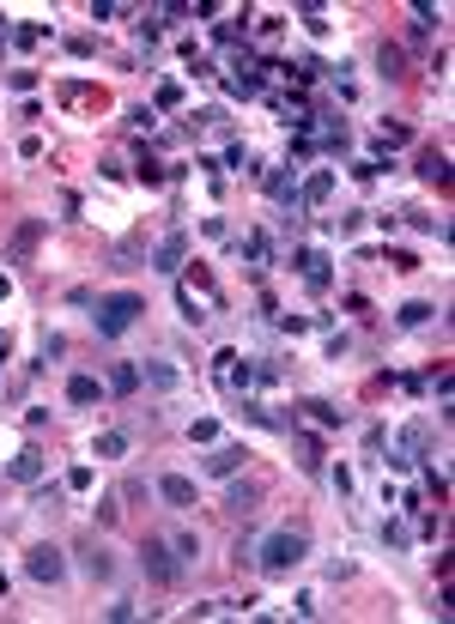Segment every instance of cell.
Masks as SVG:
<instances>
[{
	"label": "cell",
	"instance_id": "6da1fadb",
	"mask_svg": "<svg viewBox=\"0 0 455 624\" xmlns=\"http://www.w3.org/2000/svg\"><path fill=\"white\" fill-rule=\"evenodd\" d=\"M304 557H310V533H304V527H280V533H267V540L255 546V564H261L267 576H291Z\"/></svg>",
	"mask_w": 455,
	"mask_h": 624
},
{
	"label": "cell",
	"instance_id": "7a4b0ae2",
	"mask_svg": "<svg viewBox=\"0 0 455 624\" xmlns=\"http://www.w3.org/2000/svg\"><path fill=\"white\" fill-rule=\"evenodd\" d=\"M140 315H146L140 291H109V297H98V315H92V321H98V340H122Z\"/></svg>",
	"mask_w": 455,
	"mask_h": 624
},
{
	"label": "cell",
	"instance_id": "3957f363",
	"mask_svg": "<svg viewBox=\"0 0 455 624\" xmlns=\"http://www.w3.org/2000/svg\"><path fill=\"white\" fill-rule=\"evenodd\" d=\"M140 570H146V582H158V588L182 582V557H176L171 540H140Z\"/></svg>",
	"mask_w": 455,
	"mask_h": 624
},
{
	"label": "cell",
	"instance_id": "277c9868",
	"mask_svg": "<svg viewBox=\"0 0 455 624\" xmlns=\"http://www.w3.org/2000/svg\"><path fill=\"white\" fill-rule=\"evenodd\" d=\"M25 576L55 588V582L68 576V552H61V546H49V540H43V546H31V552H25Z\"/></svg>",
	"mask_w": 455,
	"mask_h": 624
},
{
	"label": "cell",
	"instance_id": "5b68a950",
	"mask_svg": "<svg viewBox=\"0 0 455 624\" xmlns=\"http://www.w3.org/2000/svg\"><path fill=\"white\" fill-rule=\"evenodd\" d=\"M182 261H188V237H182V231H171L164 243L152 249V267H158V273H182Z\"/></svg>",
	"mask_w": 455,
	"mask_h": 624
},
{
	"label": "cell",
	"instance_id": "8992f818",
	"mask_svg": "<svg viewBox=\"0 0 455 624\" xmlns=\"http://www.w3.org/2000/svg\"><path fill=\"white\" fill-rule=\"evenodd\" d=\"M243 461H249L243 443H225V449L207 454V473H212V479H231V473H243Z\"/></svg>",
	"mask_w": 455,
	"mask_h": 624
},
{
	"label": "cell",
	"instance_id": "52a82bcc",
	"mask_svg": "<svg viewBox=\"0 0 455 624\" xmlns=\"http://www.w3.org/2000/svg\"><path fill=\"white\" fill-rule=\"evenodd\" d=\"M419 182H431V188H450V152L425 146V152H419Z\"/></svg>",
	"mask_w": 455,
	"mask_h": 624
},
{
	"label": "cell",
	"instance_id": "ba28073f",
	"mask_svg": "<svg viewBox=\"0 0 455 624\" xmlns=\"http://www.w3.org/2000/svg\"><path fill=\"white\" fill-rule=\"evenodd\" d=\"M212 364H219V382H225V388H249V382H255V364H243L237 351H219Z\"/></svg>",
	"mask_w": 455,
	"mask_h": 624
},
{
	"label": "cell",
	"instance_id": "9c48e42d",
	"mask_svg": "<svg viewBox=\"0 0 455 624\" xmlns=\"http://www.w3.org/2000/svg\"><path fill=\"white\" fill-rule=\"evenodd\" d=\"M6 479H19V486H36V479H43V454H36V449H19L12 461H6Z\"/></svg>",
	"mask_w": 455,
	"mask_h": 624
},
{
	"label": "cell",
	"instance_id": "30bf717a",
	"mask_svg": "<svg viewBox=\"0 0 455 624\" xmlns=\"http://www.w3.org/2000/svg\"><path fill=\"white\" fill-rule=\"evenodd\" d=\"M79 570H85L92 582H109V576H116V557H109L104 546H79Z\"/></svg>",
	"mask_w": 455,
	"mask_h": 624
},
{
	"label": "cell",
	"instance_id": "8fae6325",
	"mask_svg": "<svg viewBox=\"0 0 455 624\" xmlns=\"http://www.w3.org/2000/svg\"><path fill=\"white\" fill-rule=\"evenodd\" d=\"M255 509H261V486H231V497H225V516L249 521Z\"/></svg>",
	"mask_w": 455,
	"mask_h": 624
},
{
	"label": "cell",
	"instance_id": "7c38bea8",
	"mask_svg": "<svg viewBox=\"0 0 455 624\" xmlns=\"http://www.w3.org/2000/svg\"><path fill=\"white\" fill-rule=\"evenodd\" d=\"M328 267H334V261H328V255H322V249H298V273L310 279L315 291H322V285H328Z\"/></svg>",
	"mask_w": 455,
	"mask_h": 624
},
{
	"label": "cell",
	"instance_id": "4fadbf2b",
	"mask_svg": "<svg viewBox=\"0 0 455 624\" xmlns=\"http://www.w3.org/2000/svg\"><path fill=\"white\" fill-rule=\"evenodd\" d=\"M158 497H164V503H176V509H188V503H195V479L164 473V479H158Z\"/></svg>",
	"mask_w": 455,
	"mask_h": 624
},
{
	"label": "cell",
	"instance_id": "5bb4252c",
	"mask_svg": "<svg viewBox=\"0 0 455 624\" xmlns=\"http://www.w3.org/2000/svg\"><path fill=\"white\" fill-rule=\"evenodd\" d=\"M231 91H237V98H261V67H255L249 55L231 67Z\"/></svg>",
	"mask_w": 455,
	"mask_h": 624
},
{
	"label": "cell",
	"instance_id": "9a60e30c",
	"mask_svg": "<svg viewBox=\"0 0 455 624\" xmlns=\"http://www.w3.org/2000/svg\"><path fill=\"white\" fill-rule=\"evenodd\" d=\"M43 231H49V218H25V225H19V237H12V261H25V255L43 243Z\"/></svg>",
	"mask_w": 455,
	"mask_h": 624
},
{
	"label": "cell",
	"instance_id": "2e32d148",
	"mask_svg": "<svg viewBox=\"0 0 455 624\" xmlns=\"http://www.w3.org/2000/svg\"><path fill=\"white\" fill-rule=\"evenodd\" d=\"M334 194V170H315L310 182H304V194H298V207H322Z\"/></svg>",
	"mask_w": 455,
	"mask_h": 624
},
{
	"label": "cell",
	"instance_id": "e0dca14e",
	"mask_svg": "<svg viewBox=\"0 0 455 624\" xmlns=\"http://www.w3.org/2000/svg\"><path fill=\"white\" fill-rule=\"evenodd\" d=\"M377 67H383V79L395 85V79H407V55H401L395 43H383V49H377Z\"/></svg>",
	"mask_w": 455,
	"mask_h": 624
},
{
	"label": "cell",
	"instance_id": "ac0fdd59",
	"mask_svg": "<svg viewBox=\"0 0 455 624\" xmlns=\"http://www.w3.org/2000/svg\"><path fill=\"white\" fill-rule=\"evenodd\" d=\"M104 388H98V376H68V407H92Z\"/></svg>",
	"mask_w": 455,
	"mask_h": 624
},
{
	"label": "cell",
	"instance_id": "d6986e66",
	"mask_svg": "<svg viewBox=\"0 0 455 624\" xmlns=\"http://www.w3.org/2000/svg\"><path fill=\"white\" fill-rule=\"evenodd\" d=\"M267 194H274V201H291V207H298V170H274V176H267Z\"/></svg>",
	"mask_w": 455,
	"mask_h": 624
},
{
	"label": "cell",
	"instance_id": "ffe728a7",
	"mask_svg": "<svg viewBox=\"0 0 455 624\" xmlns=\"http://www.w3.org/2000/svg\"><path fill=\"white\" fill-rule=\"evenodd\" d=\"M92 454H98V461H122V454H128V437H122V430H104V437L92 443Z\"/></svg>",
	"mask_w": 455,
	"mask_h": 624
},
{
	"label": "cell",
	"instance_id": "44dd1931",
	"mask_svg": "<svg viewBox=\"0 0 455 624\" xmlns=\"http://www.w3.org/2000/svg\"><path fill=\"white\" fill-rule=\"evenodd\" d=\"M109 388H116V394H134V388H140V364H116V370H109Z\"/></svg>",
	"mask_w": 455,
	"mask_h": 624
},
{
	"label": "cell",
	"instance_id": "7402d4cb",
	"mask_svg": "<svg viewBox=\"0 0 455 624\" xmlns=\"http://www.w3.org/2000/svg\"><path fill=\"white\" fill-rule=\"evenodd\" d=\"M431 304H401V310H395V321H401V328H425V321H431Z\"/></svg>",
	"mask_w": 455,
	"mask_h": 624
},
{
	"label": "cell",
	"instance_id": "603a6c76",
	"mask_svg": "<svg viewBox=\"0 0 455 624\" xmlns=\"http://www.w3.org/2000/svg\"><path fill=\"white\" fill-rule=\"evenodd\" d=\"M304 413H310L315 424H328V430H334V424H340V418H347V413H334V407H328V400H304Z\"/></svg>",
	"mask_w": 455,
	"mask_h": 624
},
{
	"label": "cell",
	"instance_id": "cb8c5ba5",
	"mask_svg": "<svg viewBox=\"0 0 455 624\" xmlns=\"http://www.w3.org/2000/svg\"><path fill=\"white\" fill-rule=\"evenodd\" d=\"M140 382H152V388H171V382H176V370H171V364H146V370H140Z\"/></svg>",
	"mask_w": 455,
	"mask_h": 624
},
{
	"label": "cell",
	"instance_id": "d4e9b609",
	"mask_svg": "<svg viewBox=\"0 0 455 624\" xmlns=\"http://www.w3.org/2000/svg\"><path fill=\"white\" fill-rule=\"evenodd\" d=\"M171 546H176V557H182V564H195V557H201V540H195V533H176Z\"/></svg>",
	"mask_w": 455,
	"mask_h": 624
},
{
	"label": "cell",
	"instance_id": "484cf974",
	"mask_svg": "<svg viewBox=\"0 0 455 624\" xmlns=\"http://www.w3.org/2000/svg\"><path fill=\"white\" fill-rule=\"evenodd\" d=\"M243 261H255V267L267 261V237H261V231H255V237H243Z\"/></svg>",
	"mask_w": 455,
	"mask_h": 624
},
{
	"label": "cell",
	"instance_id": "4316f807",
	"mask_svg": "<svg viewBox=\"0 0 455 624\" xmlns=\"http://www.w3.org/2000/svg\"><path fill=\"white\" fill-rule=\"evenodd\" d=\"M146 182V188H158V182H164V170H158V158H140V170H134Z\"/></svg>",
	"mask_w": 455,
	"mask_h": 624
},
{
	"label": "cell",
	"instance_id": "83f0119b",
	"mask_svg": "<svg viewBox=\"0 0 455 624\" xmlns=\"http://www.w3.org/2000/svg\"><path fill=\"white\" fill-rule=\"evenodd\" d=\"M225 170H249V146H225Z\"/></svg>",
	"mask_w": 455,
	"mask_h": 624
},
{
	"label": "cell",
	"instance_id": "f1b7e54d",
	"mask_svg": "<svg viewBox=\"0 0 455 624\" xmlns=\"http://www.w3.org/2000/svg\"><path fill=\"white\" fill-rule=\"evenodd\" d=\"M188 437H195V443H212V437H219V424H212V418H195V424H188Z\"/></svg>",
	"mask_w": 455,
	"mask_h": 624
},
{
	"label": "cell",
	"instance_id": "f546056e",
	"mask_svg": "<svg viewBox=\"0 0 455 624\" xmlns=\"http://www.w3.org/2000/svg\"><path fill=\"white\" fill-rule=\"evenodd\" d=\"M182 104V85H171V79H164V85H158V109H176Z\"/></svg>",
	"mask_w": 455,
	"mask_h": 624
},
{
	"label": "cell",
	"instance_id": "4dcf8cb0",
	"mask_svg": "<svg viewBox=\"0 0 455 624\" xmlns=\"http://www.w3.org/2000/svg\"><path fill=\"white\" fill-rule=\"evenodd\" d=\"M12 43H19V49H31V43H43V25H19V31H12Z\"/></svg>",
	"mask_w": 455,
	"mask_h": 624
},
{
	"label": "cell",
	"instance_id": "1f68e13d",
	"mask_svg": "<svg viewBox=\"0 0 455 624\" xmlns=\"http://www.w3.org/2000/svg\"><path fill=\"white\" fill-rule=\"evenodd\" d=\"M231 564L243 570V564H255V540H237V552H231Z\"/></svg>",
	"mask_w": 455,
	"mask_h": 624
},
{
	"label": "cell",
	"instance_id": "d6a6232c",
	"mask_svg": "<svg viewBox=\"0 0 455 624\" xmlns=\"http://www.w3.org/2000/svg\"><path fill=\"white\" fill-rule=\"evenodd\" d=\"M0 594H6V576H0Z\"/></svg>",
	"mask_w": 455,
	"mask_h": 624
}]
</instances>
